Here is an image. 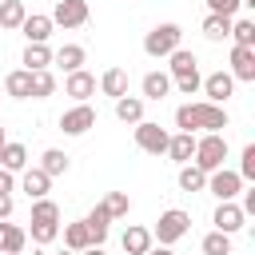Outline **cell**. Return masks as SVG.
Here are the masks:
<instances>
[{
    "label": "cell",
    "instance_id": "obj_1",
    "mask_svg": "<svg viewBox=\"0 0 255 255\" xmlns=\"http://www.w3.org/2000/svg\"><path fill=\"white\" fill-rule=\"evenodd\" d=\"M175 128L187 131V135H195V131H223L227 128V112H223V104H207V100L179 104L175 108Z\"/></svg>",
    "mask_w": 255,
    "mask_h": 255
},
{
    "label": "cell",
    "instance_id": "obj_2",
    "mask_svg": "<svg viewBox=\"0 0 255 255\" xmlns=\"http://www.w3.org/2000/svg\"><path fill=\"white\" fill-rule=\"evenodd\" d=\"M223 159H227V139H223V131L195 135V155H191V163H195L203 175L219 171V167H223Z\"/></svg>",
    "mask_w": 255,
    "mask_h": 255
},
{
    "label": "cell",
    "instance_id": "obj_3",
    "mask_svg": "<svg viewBox=\"0 0 255 255\" xmlns=\"http://www.w3.org/2000/svg\"><path fill=\"white\" fill-rule=\"evenodd\" d=\"M187 231H191V215L179 211V207H167V211H159V219H155V227H151V239H159V247H171V243L183 239Z\"/></svg>",
    "mask_w": 255,
    "mask_h": 255
},
{
    "label": "cell",
    "instance_id": "obj_4",
    "mask_svg": "<svg viewBox=\"0 0 255 255\" xmlns=\"http://www.w3.org/2000/svg\"><path fill=\"white\" fill-rule=\"evenodd\" d=\"M175 48H183V28L179 24H155L143 36V52L147 56H171Z\"/></svg>",
    "mask_w": 255,
    "mask_h": 255
},
{
    "label": "cell",
    "instance_id": "obj_5",
    "mask_svg": "<svg viewBox=\"0 0 255 255\" xmlns=\"http://www.w3.org/2000/svg\"><path fill=\"white\" fill-rule=\"evenodd\" d=\"M167 131L159 128V124H151V120H139L135 124V147L139 151H147V155H163L167 151Z\"/></svg>",
    "mask_w": 255,
    "mask_h": 255
},
{
    "label": "cell",
    "instance_id": "obj_6",
    "mask_svg": "<svg viewBox=\"0 0 255 255\" xmlns=\"http://www.w3.org/2000/svg\"><path fill=\"white\" fill-rule=\"evenodd\" d=\"M207 191H211L219 203H231V199L243 191V179H239V171L219 167V171H211V175H207Z\"/></svg>",
    "mask_w": 255,
    "mask_h": 255
},
{
    "label": "cell",
    "instance_id": "obj_7",
    "mask_svg": "<svg viewBox=\"0 0 255 255\" xmlns=\"http://www.w3.org/2000/svg\"><path fill=\"white\" fill-rule=\"evenodd\" d=\"M60 128H64L68 135H84L88 128H96V108H92V104H76V108H68V112L60 116Z\"/></svg>",
    "mask_w": 255,
    "mask_h": 255
},
{
    "label": "cell",
    "instance_id": "obj_8",
    "mask_svg": "<svg viewBox=\"0 0 255 255\" xmlns=\"http://www.w3.org/2000/svg\"><path fill=\"white\" fill-rule=\"evenodd\" d=\"M52 24H60V28H80V24H88V0H60L56 12H52Z\"/></svg>",
    "mask_w": 255,
    "mask_h": 255
},
{
    "label": "cell",
    "instance_id": "obj_9",
    "mask_svg": "<svg viewBox=\"0 0 255 255\" xmlns=\"http://www.w3.org/2000/svg\"><path fill=\"white\" fill-rule=\"evenodd\" d=\"M231 80H243V84L255 80V48H243V44L231 48Z\"/></svg>",
    "mask_w": 255,
    "mask_h": 255
},
{
    "label": "cell",
    "instance_id": "obj_10",
    "mask_svg": "<svg viewBox=\"0 0 255 255\" xmlns=\"http://www.w3.org/2000/svg\"><path fill=\"white\" fill-rule=\"evenodd\" d=\"M243 207L239 203H219L215 207V215H211V223H215V231H223V235H235L239 227H243Z\"/></svg>",
    "mask_w": 255,
    "mask_h": 255
},
{
    "label": "cell",
    "instance_id": "obj_11",
    "mask_svg": "<svg viewBox=\"0 0 255 255\" xmlns=\"http://www.w3.org/2000/svg\"><path fill=\"white\" fill-rule=\"evenodd\" d=\"M203 92H207V104H223V100L235 92V80H231V72H211V76L203 80Z\"/></svg>",
    "mask_w": 255,
    "mask_h": 255
},
{
    "label": "cell",
    "instance_id": "obj_12",
    "mask_svg": "<svg viewBox=\"0 0 255 255\" xmlns=\"http://www.w3.org/2000/svg\"><path fill=\"white\" fill-rule=\"evenodd\" d=\"M20 187H24V195H28V199H48L52 175H44L40 167H24V175H20Z\"/></svg>",
    "mask_w": 255,
    "mask_h": 255
},
{
    "label": "cell",
    "instance_id": "obj_13",
    "mask_svg": "<svg viewBox=\"0 0 255 255\" xmlns=\"http://www.w3.org/2000/svg\"><path fill=\"white\" fill-rule=\"evenodd\" d=\"M84 227H88V235H92V247H104V239H108V227H112V215L96 203L88 215H84Z\"/></svg>",
    "mask_w": 255,
    "mask_h": 255
},
{
    "label": "cell",
    "instance_id": "obj_14",
    "mask_svg": "<svg viewBox=\"0 0 255 255\" xmlns=\"http://www.w3.org/2000/svg\"><path fill=\"white\" fill-rule=\"evenodd\" d=\"M24 243H28V231L8 223V219H0V255H20Z\"/></svg>",
    "mask_w": 255,
    "mask_h": 255
},
{
    "label": "cell",
    "instance_id": "obj_15",
    "mask_svg": "<svg viewBox=\"0 0 255 255\" xmlns=\"http://www.w3.org/2000/svg\"><path fill=\"white\" fill-rule=\"evenodd\" d=\"M52 28H56L52 16H40V12H36V16H24V24H20V32L28 36V44H48Z\"/></svg>",
    "mask_w": 255,
    "mask_h": 255
},
{
    "label": "cell",
    "instance_id": "obj_16",
    "mask_svg": "<svg viewBox=\"0 0 255 255\" xmlns=\"http://www.w3.org/2000/svg\"><path fill=\"white\" fill-rule=\"evenodd\" d=\"M167 60H171V64H167V76H171V80H187V76H199V68H195V52H187V48H175Z\"/></svg>",
    "mask_w": 255,
    "mask_h": 255
},
{
    "label": "cell",
    "instance_id": "obj_17",
    "mask_svg": "<svg viewBox=\"0 0 255 255\" xmlns=\"http://www.w3.org/2000/svg\"><path fill=\"white\" fill-rule=\"evenodd\" d=\"M64 92H68L72 100H80V104H84V100L96 92V76H92V72H84V68H80V72H68V80H64Z\"/></svg>",
    "mask_w": 255,
    "mask_h": 255
},
{
    "label": "cell",
    "instance_id": "obj_18",
    "mask_svg": "<svg viewBox=\"0 0 255 255\" xmlns=\"http://www.w3.org/2000/svg\"><path fill=\"white\" fill-rule=\"evenodd\" d=\"M20 64H24V72H44V68H52V48L48 44H28Z\"/></svg>",
    "mask_w": 255,
    "mask_h": 255
},
{
    "label": "cell",
    "instance_id": "obj_19",
    "mask_svg": "<svg viewBox=\"0 0 255 255\" xmlns=\"http://www.w3.org/2000/svg\"><path fill=\"white\" fill-rule=\"evenodd\" d=\"M167 155L183 167V163H191V155H195V135H187V131H175L171 139H167Z\"/></svg>",
    "mask_w": 255,
    "mask_h": 255
},
{
    "label": "cell",
    "instance_id": "obj_20",
    "mask_svg": "<svg viewBox=\"0 0 255 255\" xmlns=\"http://www.w3.org/2000/svg\"><path fill=\"white\" fill-rule=\"evenodd\" d=\"M100 92L112 96V100L128 96V72H124V68H108V72L100 76Z\"/></svg>",
    "mask_w": 255,
    "mask_h": 255
},
{
    "label": "cell",
    "instance_id": "obj_21",
    "mask_svg": "<svg viewBox=\"0 0 255 255\" xmlns=\"http://www.w3.org/2000/svg\"><path fill=\"white\" fill-rule=\"evenodd\" d=\"M64 247H68V251H76V255L92 247V235H88L84 219H76V223H64Z\"/></svg>",
    "mask_w": 255,
    "mask_h": 255
},
{
    "label": "cell",
    "instance_id": "obj_22",
    "mask_svg": "<svg viewBox=\"0 0 255 255\" xmlns=\"http://www.w3.org/2000/svg\"><path fill=\"white\" fill-rule=\"evenodd\" d=\"M84 56H88V52H84L80 44H64L60 52H52V64H60L64 72H80V68H84Z\"/></svg>",
    "mask_w": 255,
    "mask_h": 255
},
{
    "label": "cell",
    "instance_id": "obj_23",
    "mask_svg": "<svg viewBox=\"0 0 255 255\" xmlns=\"http://www.w3.org/2000/svg\"><path fill=\"white\" fill-rule=\"evenodd\" d=\"M4 92L16 96V100H28V96H32V72H24V68L8 72V76H4Z\"/></svg>",
    "mask_w": 255,
    "mask_h": 255
},
{
    "label": "cell",
    "instance_id": "obj_24",
    "mask_svg": "<svg viewBox=\"0 0 255 255\" xmlns=\"http://www.w3.org/2000/svg\"><path fill=\"white\" fill-rule=\"evenodd\" d=\"M116 120L120 124H139L143 120V100L139 96H120L116 100Z\"/></svg>",
    "mask_w": 255,
    "mask_h": 255
},
{
    "label": "cell",
    "instance_id": "obj_25",
    "mask_svg": "<svg viewBox=\"0 0 255 255\" xmlns=\"http://www.w3.org/2000/svg\"><path fill=\"white\" fill-rule=\"evenodd\" d=\"M24 163H28V147L8 139V143L0 147V167H4V171H24Z\"/></svg>",
    "mask_w": 255,
    "mask_h": 255
},
{
    "label": "cell",
    "instance_id": "obj_26",
    "mask_svg": "<svg viewBox=\"0 0 255 255\" xmlns=\"http://www.w3.org/2000/svg\"><path fill=\"white\" fill-rule=\"evenodd\" d=\"M151 247V227H128L124 231V251L128 255H147Z\"/></svg>",
    "mask_w": 255,
    "mask_h": 255
},
{
    "label": "cell",
    "instance_id": "obj_27",
    "mask_svg": "<svg viewBox=\"0 0 255 255\" xmlns=\"http://www.w3.org/2000/svg\"><path fill=\"white\" fill-rule=\"evenodd\" d=\"M171 92V76L167 72H147L143 76V100H163Z\"/></svg>",
    "mask_w": 255,
    "mask_h": 255
},
{
    "label": "cell",
    "instance_id": "obj_28",
    "mask_svg": "<svg viewBox=\"0 0 255 255\" xmlns=\"http://www.w3.org/2000/svg\"><path fill=\"white\" fill-rule=\"evenodd\" d=\"M28 16L24 0H0V28H20Z\"/></svg>",
    "mask_w": 255,
    "mask_h": 255
},
{
    "label": "cell",
    "instance_id": "obj_29",
    "mask_svg": "<svg viewBox=\"0 0 255 255\" xmlns=\"http://www.w3.org/2000/svg\"><path fill=\"white\" fill-rule=\"evenodd\" d=\"M36 167H40L44 175H64V171H68V155H64L60 147H48V151L40 155V163H36Z\"/></svg>",
    "mask_w": 255,
    "mask_h": 255
},
{
    "label": "cell",
    "instance_id": "obj_30",
    "mask_svg": "<svg viewBox=\"0 0 255 255\" xmlns=\"http://www.w3.org/2000/svg\"><path fill=\"white\" fill-rule=\"evenodd\" d=\"M203 36H207V40H215V44H219V40H227V36H231V20H227V16H211V12H207V20H203Z\"/></svg>",
    "mask_w": 255,
    "mask_h": 255
},
{
    "label": "cell",
    "instance_id": "obj_31",
    "mask_svg": "<svg viewBox=\"0 0 255 255\" xmlns=\"http://www.w3.org/2000/svg\"><path fill=\"white\" fill-rule=\"evenodd\" d=\"M52 92H56V76H52V68L32 72V100H48Z\"/></svg>",
    "mask_w": 255,
    "mask_h": 255
},
{
    "label": "cell",
    "instance_id": "obj_32",
    "mask_svg": "<svg viewBox=\"0 0 255 255\" xmlns=\"http://www.w3.org/2000/svg\"><path fill=\"white\" fill-rule=\"evenodd\" d=\"M179 187H183V191H203V187H207V175H203L195 163H183V167H179Z\"/></svg>",
    "mask_w": 255,
    "mask_h": 255
},
{
    "label": "cell",
    "instance_id": "obj_33",
    "mask_svg": "<svg viewBox=\"0 0 255 255\" xmlns=\"http://www.w3.org/2000/svg\"><path fill=\"white\" fill-rule=\"evenodd\" d=\"M100 207H104L112 219H120V215H128V211H131V199H128V191H108Z\"/></svg>",
    "mask_w": 255,
    "mask_h": 255
},
{
    "label": "cell",
    "instance_id": "obj_34",
    "mask_svg": "<svg viewBox=\"0 0 255 255\" xmlns=\"http://www.w3.org/2000/svg\"><path fill=\"white\" fill-rule=\"evenodd\" d=\"M32 223H60V203H52V199H32Z\"/></svg>",
    "mask_w": 255,
    "mask_h": 255
},
{
    "label": "cell",
    "instance_id": "obj_35",
    "mask_svg": "<svg viewBox=\"0 0 255 255\" xmlns=\"http://www.w3.org/2000/svg\"><path fill=\"white\" fill-rule=\"evenodd\" d=\"M199 247H203V255H231V235H223V231H207Z\"/></svg>",
    "mask_w": 255,
    "mask_h": 255
},
{
    "label": "cell",
    "instance_id": "obj_36",
    "mask_svg": "<svg viewBox=\"0 0 255 255\" xmlns=\"http://www.w3.org/2000/svg\"><path fill=\"white\" fill-rule=\"evenodd\" d=\"M231 40L243 48H255V24L251 20H231Z\"/></svg>",
    "mask_w": 255,
    "mask_h": 255
},
{
    "label": "cell",
    "instance_id": "obj_37",
    "mask_svg": "<svg viewBox=\"0 0 255 255\" xmlns=\"http://www.w3.org/2000/svg\"><path fill=\"white\" fill-rule=\"evenodd\" d=\"M28 235H32V243L48 247V243H52V239L60 235V223H32V231H28Z\"/></svg>",
    "mask_w": 255,
    "mask_h": 255
},
{
    "label": "cell",
    "instance_id": "obj_38",
    "mask_svg": "<svg viewBox=\"0 0 255 255\" xmlns=\"http://www.w3.org/2000/svg\"><path fill=\"white\" fill-rule=\"evenodd\" d=\"M239 179H255V143L243 147V163H239Z\"/></svg>",
    "mask_w": 255,
    "mask_h": 255
},
{
    "label": "cell",
    "instance_id": "obj_39",
    "mask_svg": "<svg viewBox=\"0 0 255 255\" xmlns=\"http://www.w3.org/2000/svg\"><path fill=\"white\" fill-rule=\"evenodd\" d=\"M235 8H239V0H207V12H211V16H227V20H231Z\"/></svg>",
    "mask_w": 255,
    "mask_h": 255
},
{
    "label": "cell",
    "instance_id": "obj_40",
    "mask_svg": "<svg viewBox=\"0 0 255 255\" xmlns=\"http://www.w3.org/2000/svg\"><path fill=\"white\" fill-rule=\"evenodd\" d=\"M199 84H203L199 76H187V80H171V88H179L183 96H195V92H199Z\"/></svg>",
    "mask_w": 255,
    "mask_h": 255
},
{
    "label": "cell",
    "instance_id": "obj_41",
    "mask_svg": "<svg viewBox=\"0 0 255 255\" xmlns=\"http://www.w3.org/2000/svg\"><path fill=\"white\" fill-rule=\"evenodd\" d=\"M12 183H16V179H12V171H4V167H0V195H8V191H12Z\"/></svg>",
    "mask_w": 255,
    "mask_h": 255
},
{
    "label": "cell",
    "instance_id": "obj_42",
    "mask_svg": "<svg viewBox=\"0 0 255 255\" xmlns=\"http://www.w3.org/2000/svg\"><path fill=\"white\" fill-rule=\"evenodd\" d=\"M12 215V195H0V219Z\"/></svg>",
    "mask_w": 255,
    "mask_h": 255
},
{
    "label": "cell",
    "instance_id": "obj_43",
    "mask_svg": "<svg viewBox=\"0 0 255 255\" xmlns=\"http://www.w3.org/2000/svg\"><path fill=\"white\" fill-rule=\"evenodd\" d=\"M147 255H175L171 247H147Z\"/></svg>",
    "mask_w": 255,
    "mask_h": 255
},
{
    "label": "cell",
    "instance_id": "obj_44",
    "mask_svg": "<svg viewBox=\"0 0 255 255\" xmlns=\"http://www.w3.org/2000/svg\"><path fill=\"white\" fill-rule=\"evenodd\" d=\"M80 255H104V247H88V251H80Z\"/></svg>",
    "mask_w": 255,
    "mask_h": 255
},
{
    "label": "cell",
    "instance_id": "obj_45",
    "mask_svg": "<svg viewBox=\"0 0 255 255\" xmlns=\"http://www.w3.org/2000/svg\"><path fill=\"white\" fill-rule=\"evenodd\" d=\"M4 143H8V135H4V128H0V147H4Z\"/></svg>",
    "mask_w": 255,
    "mask_h": 255
},
{
    "label": "cell",
    "instance_id": "obj_46",
    "mask_svg": "<svg viewBox=\"0 0 255 255\" xmlns=\"http://www.w3.org/2000/svg\"><path fill=\"white\" fill-rule=\"evenodd\" d=\"M239 4H251V8H255V0H239Z\"/></svg>",
    "mask_w": 255,
    "mask_h": 255
},
{
    "label": "cell",
    "instance_id": "obj_47",
    "mask_svg": "<svg viewBox=\"0 0 255 255\" xmlns=\"http://www.w3.org/2000/svg\"><path fill=\"white\" fill-rule=\"evenodd\" d=\"M60 255H76V251H60Z\"/></svg>",
    "mask_w": 255,
    "mask_h": 255
}]
</instances>
